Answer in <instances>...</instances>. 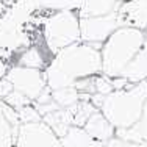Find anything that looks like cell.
<instances>
[{
	"instance_id": "cell-1",
	"label": "cell",
	"mask_w": 147,
	"mask_h": 147,
	"mask_svg": "<svg viewBox=\"0 0 147 147\" xmlns=\"http://www.w3.org/2000/svg\"><path fill=\"white\" fill-rule=\"evenodd\" d=\"M44 74L52 91L74 86L77 80L102 74L100 47L83 41L66 45L55 53Z\"/></svg>"
},
{
	"instance_id": "cell-2",
	"label": "cell",
	"mask_w": 147,
	"mask_h": 147,
	"mask_svg": "<svg viewBox=\"0 0 147 147\" xmlns=\"http://www.w3.org/2000/svg\"><path fill=\"white\" fill-rule=\"evenodd\" d=\"M147 100V80L130 83L122 89H114L100 100L99 110L116 127V130L130 128L141 119Z\"/></svg>"
},
{
	"instance_id": "cell-3",
	"label": "cell",
	"mask_w": 147,
	"mask_h": 147,
	"mask_svg": "<svg viewBox=\"0 0 147 147\" xmlns=\"http://www.w3.org/2000/svg\"><path fill=\"white\" fill-rule=\"evenodd\" d=\"M146 39V31L136 27L122 25L108 36L100 47L102 74L108 77H119L125 66L131 61Z\"/></svg>"
},
{
	"instance_id": "cell-4",
	"label": "cell",
	"mask_w": 147,
	"mask_h": 147,
	"mask_svg": "<svg viewBox=\"0 0 147 147\" xmlns=\"http://www.w3.org/2000/svg\"><path fill=\"white\" fill-rule=\"evenodd\" d=\"M44 38L49 50L53 53L66 45L80 41V17L71 9L55 13L45 20Z\"/></svg>"
},
{
	"instance_id": "cell-5",
	"label": "cell",
	"mask_w": 147,
	"mask_h": 147,
	"mask_svg": "<svg viewBox=\"0 0 147 147\" xmlns=\"http://www.w3.org/2000/svg\"><path fill=\"white\" fill-rule=\"evenodd\" d=\"M122 25L124 24L117 11L85 16L80 19V41L102 47L108 36Z\"/></svg>"
},
{
	"instance_id": "cell-6",
	"label": "cell",
	"mask_w": 147,
	"mask_h": 147,
	"mask_svg": "<svg viewBox=\"0 0 147 147\" xmlns=\"http://www.w3.org/2000/svg\"><path fill=\"white\" fill-rule=\"evenodd\" d=\"M6 78L13 85V89L22 92L30 100H36L39 94L47 88L45 74L41 69L27 67V66H16L8 72Z\"/></svg>"
},
{
	"instance_id": "cell-7",
	"label": "cell",
	"mask_w": 147,
	"mask_h": 147,
	"mask_svg": "<svg viewBox=\"0 0 147 147\" xmlns=\"http://www.w3.org/2000/svg\"><path fill=\"white\" fill-rule=\"evenodd\" d=\"M16 147H63L61 138L44 121L25 122L19 127Z\"/></svg>"
},
{
	"instance_id": "cell-8",
	"label": "cell",
	"mask_w": 147,
	"mask_h": 147,
	"mask_svg": "<svg viewBox=\"0 0 147 147\" xmlns=\"http://www.w3.org/2000/svg\"><path fill=\"white\" fill-rule=\"evenodd\" d=\"M119 16L124 25L146 30L147 27V0H130L119 9Z\"/></svg>"
},
{
	"instance_id": "cell-9",
	"label": "cell",
	"mask_w": 147,
	"mask_h": 147,
	"mask_svg": "<svg viewBox=\"0 0 147 147\" xmlns=\"http://www.w3.org/2000/svg\"><path fill=\"white\" fill-rule=\"evenodd\" d=\"M83 128H85L94 139H97V141H100V142L110 141V139H113L114 135H116V127L105 117V114L100 110H96L91 114L88 117V121L85 122Z\"/></svg>"
},
{
	"instance_id": "cell-10",
	"label": "cell",
	"mask_w": 147,
	"mask_h": 147,
	"mask_svg": "<svg viewBox=\"0 0 147 147\" xmlns=\"http://www.w3.org/2000/svg\"><path fill=\"white\" fill-rule=\"evenodd\" d=\"M121 77L127 78L128 83H139L147 80V33L141 49L136 52V55L131 58V61L125 66Z\"/></svg>"
},
{
	"instance_id": "cell-11",
	"label": "cell",
	"mask_w": 147,
	"mask_h": 147,
	"mask_svg": "<svg viewBox=\"0 0 147 147\" xmlns=\"http://www.w3.org/2000/svg\"><path fill=\"white\" fill-rule=\"evenodd\" d=\"M63 147H105V142L94 139L83 127L72 125L64 136H61Z\"/></svg>"
},
{
	"instance_id": "cell-12",
	"label": "cell",
	"mask_w": 147,
	"mask_h": 147,
	"mask_svg": "<svg viewBox=\"0 0 147 147\" xmlns=\"http://www.w3.org/2000/svg\"><path fill=\"white\" fill-rule=\"evenodd\" d=\"M42 121L57 133L59 138L64 136L69 128L74 125V117H72L71 108H58L55 111H50V113L42 116Z\"/></svg>"
},
{
	"instance_id": "cell-13",
	"label": "cell",
	"mask_w": 147,
	"mask_h": 147,
	"mask_svg": "<svg viewBox=\"0 0 147 147\" xmlns=\"http://www.w3.org/2000/svg\"><path fill=\"white\" fill-rule=\"evenodd\" d=\"M52 99L59 108H71L80 102V91L75 86H66L52 91Z\"/></svg>"
},
{
	"instance_id": "cell-14",
	"label": "cell",
	"mask_w": 147,
	"mask_h": 147,
	"mask_svg": "<svg viewBox=\"0 0 147 147\" xmlns=\"http://www.w3.org/2000/svg\"><path fill=\"white\" fill-rule=\"evenodd\" d=\"M127 131L133 133L131 141H147V100L144 103V108H142V114L141 119L138 121V124H135L130 128H125Z\"/></svg>"
},
{
	"instance_id": "cell-15",
	"label": "cell",
	"mask_w": 147,
	"mask_h": 147,
	"mask_svg": "<svg viewBox=\"0 0 147 147\" xmlns=\"http://www.w3.org/2000/svg\"><path fill=\"white\" fill-rule=\"evenodd\" d=\"M20 66H27V67H34V69H41L44 66V58H42V53L38 50L36 47L33 49H28L25 53L22 55L19 61Z\"/></svg>"
},
{
	"instance_id": "cell-16",
	"label": "cell",
	"mask_w": 147,
	"mask_h": 147,
	"mask_svg": "<svg viewBox=\"0 0 147 147\" xmlns=\"http://www.w3.org/2000/svg\"><path fill=\"white\" fill-rule=\"evenodd\" d=\"M146 30H147V27H146Z\"/></svg>"
}]
</instances>
